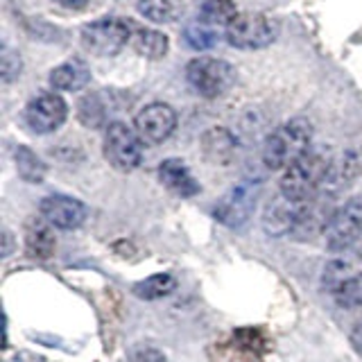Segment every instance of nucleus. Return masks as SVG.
Here are the masks:
<instances>
[{"mask_svg":"<svg viewBox=\"0 0 362 362\" xmlns=\"http://www.w3.org/2000/svg\"><path fill=\"white\" fill-rule=\"evenodd\" d=\"M333 165L331 152L324 147H310L301 158H297L281 177V195L294 202H308L324 186L328 170Z\"/></svg>","mask_w":362,"mask_h":362,"instance_id":"1","label":"nucleus"},{"mask_svg":"<svg viewBox=\"0 0 362 362\" xmlns=\"http://www.w3.org/2000/svg\"><path fill=\"white\" fill-rule=\"evenodd\" d=\"M313 124L305 118H292L274 129L263 145V163L269 170H288L310 150Z\"/></svg>","mask_w":362,"mask_h":362,"instance_id":"2","label":"nucleus"},{"mask_svg":"<svg viewBox=\"0 0 362 362\" xmlns=\"http://www.w3.org/2000/svg\"><path fill=\"white\" fill-rule=\"evenodd\" d=\"M186 79L190 88L202 98H220L235 82V68L213 57H197L186 66Z\"/></svg>","mask_w":362,"mask_h":362,"instance_id":"3","label":"nucleus"},{"mask_svg":"<svg viewBox=\"0 0 362 362\" xmlns=\"http://www.w3.org/2000/svg\"><path fill=\"white\" fill-rule=\"evenodd\" d=\"M322 288L342 308H358L362 305V265L344 258L331 260L322 272Z\"/></svg>","mask_w":362,"mask_h":362,"instance_id":"4","label":"nucleus"},{"mask_svg":"<svg viewBox=\"0 0 362 362\" xmlns=\"http://www.w3.org/2000/svg\"><path fill=\"white\" fill-rule=\"evenodd\" d=\"M279 25L269 16L258 11H243L226 25V41L240 50L265 48L276 39Z\"/></svg>","mask_w":362,"mask_h":362,"instance_id":"5","label":"nucleus"},{"mask_svg":"<svg viewBox=\"0 0 362 362\" xmlns=\"http://www.w3.org/2000/svg\"><path fill=\"white\" fill-rule=\"evenodd\" d=\"M362 238V197H354L331 213L324 226L328 252H346Z\"/></svg>","mask_w":362,"mask_h":362,"instance_id":"6","label":"nucleus"},{"mask_svg":"<svg viewBox=\"0 0 362 362\" xmlns=\"http://www.w3.org/2000/svg\"><path fill=\"white\" fill-rule=\"evenodd\" d=\"M127 41H132V25L118 16H105L88 23L82 30L84 48L98 57L118 54L127 45Z\"/></svg>","mask_w":362,"mask_h":362,"instance_id":"7","label":"nucleus"},{"mask_svg":"<svg viewBox=\"0 0 362 362\" xmlns=\"http://www.w3.org/2000/svg\"><path fill=\"white\" fill-rule=\"evenodd\" d=\"M107 161L122 173H132L143 163V141L124 122H111L105 132Z\"/></svg>","mask_w":362,"mask_h":362,"instance_id":"8","label":"nucleus"},{"mask_svg":"<svg viewBox=\"0 0 362 362\" xmlns=\"http://www.w3.org/2000/svg\"><path fill=\"white\" fill-rule=\"evenodd\" d=\"M258 202V186L256 184H238L233 186L222 199H218L213 209V215L220 224L229 226V229H240L254 215Z\"/></svg>","mask_w":362,"mask_h":362,"instance_id":"9","label":"nucleus"},{"mask_svg":"<svg viewBox=\"0 0 362 362\" xmlns=\"http://www.w3.org/2000/svg\"><path fill=\"white\" fill-rule=\"evenodd\" d=\"M134 127L143 143L158 145L173 136L177 127V113L170 105L152 102V105H147L145 109L139 111V116L134 120Z\"/></svg>","mask_w":362,"mask_h":362,"instance_id":"10","label":"nucleus"},{"mask_svg":"<svg viewBox=\"0 0 362 362\" xmlns=\"http://www.w3.org/2000/svg\"><path fill=\"white\" fill-rule=\"evenodd\" d=\"M66 116H68V105L57 93H41L37 98H32L25 109L28 127L37 134H50L54 129H59L66 122Z\"/></svg>","mask_w":362,"mask_h":362,"instance_id":"11","label":"nucleus"},{"mask_svg":"<svg viewBox=\"0 0 362 362\" xmlns=\"http://www.w3.org/2000/svg\"><path fill=\"white\" fill-rule=\"evenodd\" d=\"M41 218L48 220L54 229L73 231L86 220V206L68 195H48L41 199Z\"/></svg>","mask_w":362,"mask_h":362,"instance_id":"12","label":"nucleus"},{"mask_svg":"<svg viewBox=\"0 0 362 362\" xmlns=\"http://www.w3.org/2000/svg\"><path fill=\"white\" fill-rule=\"evenodd\" d=\"M305 211V202H294L288 197H276L274 202L265 209L263 215V226L269 235H286L294 233L299 226Z\"/></svg>","mask_w":362,"mask_h":362,"instance_id":"13","label":"nucleus"},{"mask_svg":"<svg viewBox=\"0 0 362 362\" xmlns=\"http://www.w3.org/2000/svg\"><path fill=\"white\" fill-rule=\"evenodd\" d=\"M362 173V156L358 152H346L339 158H333V165L328 170L324 186L320 188V192L328 197H335L339 190L346 188L351 181H354L358 175Z\"/></svg>","mask_w":362,"mask_h":362,"instance_id":"14","label":"nucleus"},{"mask_svg":"<svg viewBox=\"0 0 362 362\" xmlns=\"http://www.w3.org/2000/svg\"><path fill=\"white\" fill-rule=\"evenodd\" d=\"M158 179L177 197H192L199 192V184L195 181V177L190 175L186 163L179 161V158H165L158 165Z\"/></svg>","mask_w":362,"mask_h":362,"instance_id":"15","label":"nucleus"},{"mask_svg":"<svg viewBox=\"0 0 362 362\" xmlns=\"http://www.w3.org/2000/svg\"><path fill=\"white\" fill-rule=\"evenodd\" d=\"M54 226L45 220V218H32L25 224V249L32 258L37 260H48L54 249V233H52Z\"/></svg>","mask_w":362,"mask_h":362,"instance_id":"16","label":"nucleus"},{"mask_svg":"<svg viewBox=\"0 0 362 362\" xmlns=\"http://www.w3.org/2000/svg\"><path fill=\"white\" fill-rule=\"evenodd\" d=\"M90 82V68L84 59L73 57L50 73V84L57 90H79Z\"/></svg>","mask_w":362,"mask_h":362,"instance_id":"17","label":"nucleus"},{"mask_svg":"<svg viewBox=\"0 0 362 362\" xmlns=\"http://www.w3.org/2000/svg\"><path fill=\"white\" fill-rule=\"evenodd\" d=\"M202 147H204V154H206V158H211V161L226 163V161H231V156L235 154V139L229 129L213 127L202 136Z\"/></svg>","mask_w":362,"mask_h":362,"instance_id":"18","label":"nucleus"},{"mask_svg":"<svg viewBox=\"0 0 362 362\" xmlns=\"http://www.w3.org/2000/svg\"><path fill=\"white\" fill-rule=\"evenodd\" d=\"M132 45L145 59H163L168 54L170 41L163 32L150 30V28H136L132 32Z\"/></svg>","mask_w":362,"mask_h":362,"instance_id":"19","label":"nucleus"},{"mask_svg":"<svg viewBox=\"0 0 362 362\" xmlns=\"http://www.w3.org/2000/svg\"><path fill=\"white\" fill-rule=\"evenodd\" d=\"M136 9L152 23H173L181 14V3L179 0H139Z\"/></svg>","mask_w":362,"mask_h":362,"instance_id":"20","label":"nucleus"},{"mask_svg":"<svg viewBox=\"0 0 362 362\" xmlns=\"http://www.w3.org/2000/svg\"><path fill=\"white\" fill-rule=\"evenodd\" d=\"M175 288H177V281H175L173 274H152V276H147L145 281L136 283L134 294L139 299L154 301V299L168 297V294L173 292Z\"/></svg>","mask_w":362,"mask_h":362,"instance_id":"21","label":"nucleus"},{"mask_svg":"<svg viewBox=\"0 0 362 362\" xmlns=\"http://www.w3.org/2000/svg\"><path fill=\"white\" fill-rule=\"evenodd\" d=\"M14 161H16V170H18L21 179L30 181V184H39V181H43V177H45V163L30 150V147H25V145L16 147Z\"/></svg>","mask_w":362,"mask_h":362,"instance_id":"22","label":"nucleus"},{"mask_svg":"<svg viewBox=\"0 0 362 362\" xmlns=\"http://www.w3.org/2000/svg\"><path fill=\"white\" fill-rule=\"evenodd\" d=\"M199 11L204 23L211 25H229L238 16L233 0H199Z\"/></svg>","mask_w":362,"mask_h":362,"instance_id":"23","label":"nucleus"},{"mask_svg":"<svg viewBox=\"0 0 362 362\" xmlns=\"http://www.w3.org/2000/svg\"><path fill=\"white\" fill-rule=\"evenodd\" d=\"M77 116L86 124V127H100V124H105V120H107V107L98 93L86 95V98L79 100Z\"/></svg>","mask_w":362,"mask_h":362,"instance_id":"24","label":"nucleus"},{"mask_svg":"<svg viewBox=\"0 0 362 362\" xmlns=\"http://www.w3.org/2000/svg\"><path fill=\"white\" fill-rule=\"evenodd\" d=\"M184 39L192 50H209L218 43V37H215V32L206 23H192V25H188L184 32Z\"/></svg>","mask_w":362,"mask_h":362,"instance_id":"25","label":"nucleus"},{"mask_svg":"<svg viewBox=\"0 0 362 362\" xmlns=\"http://www.w3.org/2000/svg\"><path fill=\"white\" fill-rule=\"evenodd\" d=\"M21 54L14 50V48H9V45L5 43L3 45V52H0V75H3V82L9 84V82H14V79L21 75Z\"/></svg>","mask_w":362,"mask_h":362,"instance_id":"26","label":"nucleus"},{"mask_svg":"<svg viewBox=\"0 0 362 362\" xmlns=\"http://www.w3.org/2000/svg\"><path fill=\"white\" fill-rule=\"evenodd\" d=\"M129 362H168L165 356L154 346H134L129 351Z\"/></svg>","mask_w":362,"mask_h":362,"instance_id":"27","label":"nucleus"},{"mask_svg":"<svg viewBox=\"0 0 362 362\" xmlns=\"http://www.w3.org/2000/svg\"><path fill=\"white\" fill-rule=\"evenodd\" d=\"M11 362H45V360L39 354H32V351H21V354L11 358Z\"/></svg>","mask_w":362,"mask_h":362,"instance_id":"28","label":"nucleus"},{"mask_svg":"<svg viewBox=\"0 0 362 362\" xmlns=\"http://www.w3.org/2000/svg\"><path fill=\"white\" fill-rule=\"evenodd\" d=\"M351 346H354L358 354H362V324H358L351 333Z\"/></svg>","mask_w":362,"mask_h":362,"instance_id":"29","label":"nucleus"},{"mask_svg":"<svg viewBox=\"0 0 362 362\" xmlns=\"http://www.w3.org/2000/svg\"><path fill=\"white\" fill-rule=\"evenodd\" d=\"M54 3L66 7V9H82L88 3V0H54Z\"/></svg>","mask_w":362,"mask_h":362,"instance_id":"30","label":"nucleus"}]
</instances>
